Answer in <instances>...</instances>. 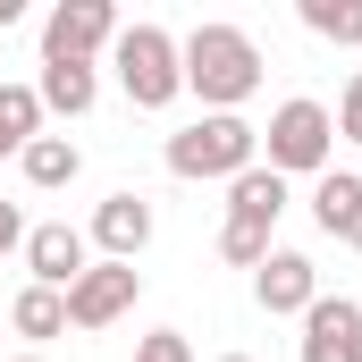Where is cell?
<instances>
[{
    "label": "cell",
    "instance_id": "5b68a950",
    "mask_svg": "<svg viewBox=\"0 0 362 362\" xmlns=\"http://www.w3.org/2000/svg\"><path fill=\"white\" fill-rule=\"evenodd\" d=\"M110 68H118V93H127L135 110H177L185 59H177V34H169V25H118Z\"/></svg>",
    "mask_w": 362,
    "mask_h": 362
},
{
    "label": "cell",
    "instance_id": "52a82bcc",
    "mask_svg": "<svg viewBox=\"0 0 362 362\" xmlns=\"http://www.w3.org/2000/svg\"><path fill=\"white\" fill-rule=\"evenodd\" d=\"M25 286H51V295H68L76 278L93 270V245L85 228H68V219H42V228H25Z\"/></svg>",
    "mask_w": 362,
    "mask_h": 362
},
{
    "label": "cell",
    "instance_id": "5bb4252c",
    "mask_svg": "<svg viewBox=\"0 0 362 362\" xmlns=\"http://www.w3.org/2000/svg\"><path fill=\"white\" fill-rule=\"evenodd\" d=\"M8 329L42 354L51 337H68V295H51V286H17V295H8Z\"/></svg>",
    "mask_w": 362,
    "mask_h": 362
},
{
    "label": "cell",
    "instance_id": "9a60e30c",
    "mask_svg": "<svg viewBox=\"0 0 362 362\" xmlns=\"http://www.w3.org/2000/svg\"><path fill=\"white\" fill-rule=\"evenodd\" d=\"M17 169H25V185H34V194H59V185L85 177V152H76L68 135H34V144L17 152Z\"/></svg>",
    "mask_w": 362,
    "mask_h": 362
},
{
    "label": "cell",
    "instance_id": "9c48e42d",
    "mask_svg": "<svg viewBox=\"0 0 362 362\" xmlns=\"http://www.w3.org/2000/svg\"><path fill=\"white\" fill-rule=\"evenodd\" d=\"M85 245L101 253V262H135V253L152 245V194H135V185L101 194V202H93V228H85Z\"/></svg>",
    "mask_w": 362,
    "mask_h": 362
},
{
    "label": "cell",
    "instance_id": "30bf717a",
    "mask_svg": "<svg viewBox=\"0 0 362 362\" xmlns=\"http://www.w3.org/2000/svg\"><path fill=\"white\" fill-rule=\"evenodd\" d=\"M253 303H262L270 320H303V312L320 303V270H312V253H295V245H270V262L253 270Z\"/></svg>",
    "mask_w": 362,
    "mask_h": 362
},
{
    "label": "cell",
    "instance_id": "603a6c76",
    "mask_svg": "<svg viewBox=\"0 0 362 362\" xmlns=\"http://www.w3.org/2000/svg\"><path fill=\"white\" fill-rule=\"evenodd\" d=\"M219 362H253V354H219Z\"/></svg>",
    "mask_w": 362,
    "mask_h": 362
},
{
    "label": "cell",
    "instance_id": "8992f818",
    "mask_svg": "<svg viewBox=\"0 0 362 362\" xmlns=\"http://www.w3.org/2000/svg\"><path fill=\"white\" fill-rule=\"evenodd\" d=\"M135 295H144V270L135 262H93L76 286H68V329H110V320H127L135 312Z\"/></svg>",
    "mask_w": 362,
    "mask_h": 362
},
{
    "label": "cell",
    "instance_id": "cb8c5ba5",
    "mask_svg": "<svg viewBox=\"0 0 362 362\" xmlns=\"http://www.w3.org/2000/svg\"><path fill=\"white\" fill-rule=\"evenodd\" d=\"M0 320H8V303H0Z\"/></svg>",
    "mask_w": 362,
    "mask_h": 362
},
{
    "label": "cell",
    "instance_id": "2e32d148",
    "mask_svg": "<svg viewBox=\"0 0 362 362\" xmlns=\"http://www.w3.org/2000/svg\"><path fill=\"white\" fill-rule=\"evenodd\" d=\"M295 17H303V34H320L337 51L362 42V0H295Z\"/></svg>",
    "mask_w": 362,
    "mask_h": 362
},
{
    "label": "cell",
    "instance_id": "ac0fdd59",
    "mask_svg": "<svg viewBox=\"0 0 362 362\" xmlns=\"http://www.w3.org/2000/svg\"><path fill=\"white\" fill-rule=\"evenodd\" d=\"M135 362H194V346H185V329H152L135 346Z\"/></svg>",
    "mask_w": 362,
    "mask_h": 362
},
{
    "label": "cell",
    "instance_id": "4fadbf2b",
    "mask_svg": "<svg viewBox=\"0 0 362 362\" xmlns=\"http://www.w3.org/2000/svg\"><path fill=\"white\" fill-rule=\"evenodd\" d=\"M34 93H42V118H51V110H59V118H85L93 101H101V68H93V59H42Z\"/></svg>",
    "mask_w": 362,
    "mask_h": 362
},
{
    "label": "cell",
    "instance_id": "7402d4cb",
    "mask_svg": "<svg viewBox=\"0 0 362 362\" xmlns=\"http://www.w3.org/2000/svg\"><path fill=\"white\" fill-rule=\"evenodd\" d=\"M8 362H51V354H8Z\"/></svg>",
    "mask_w": 362,
    "mask_h": 362
},
{
    "label": "cell",
    "instance_id": "ffe728a7",
    "mask_svg": "<svg viewBox=\"0 0 362 362\" xmlns=\"http://www.w3.org/2000/svg\"><path fill=\"white\" fill-rule=\"evenodd\" d=\"M8 253H25V211H17V202H0V262H8Z\"/></svg>",
    "mask_w": 362,
    "mask_h": 362
},
{
    "label": "cell",
    "instance_id": "277c9868",
    "mask_svg": "<svg viewBox=\"0 0 362 362\" xmlns=\"http://www.w3.org/2000/svg\"><path fill=\"white\" fill-rule=\"evenodd\" d=\"M160 160H169V177H202V185H228L245 177L253 160H262V127H245V118H194V127H177L169 144H160Z\"/></svg>",
    "mask_w": 362,
    "mask_h": 362
},
{
    "label": "cell",
    "instance_id": "44dd1931",
    "mask_svg": "<svg viewBox=\"0 0 362 362\" xmlns=\"http://www.w3.org/2000/svg\"><path fill=\"white\" fill-rule=\"evenodd\" d=\"M17 17H25V0H0V34H8V25H17Z\"/></svg>",
    "mask_w": 362,
    "mask_h": 362
},
{
    "label": "cell",
    "instance_id": "ba28073f",
    "mask_svg": "<svg viewBox=\"0 0 362 362\" xmlns=\"http://www.w3.org/2000/svg\"><path fill=\"white\" fill-rule=\"evenodd\" d=\"M118 42V8L110 0H59L42 17V59H101Z\"/></svg>",
    "mask_w": 362,
    "mask_h": 362
},
{
    "label": "cell",
    "instance_id": "7c38bea8",
    "mask_svg": "<svg viewBox=\"0 0 362 362\" xmlns=\"http://www.w3.org/2000/svg\"><path fill=\"white\" fill-rule=\"evenodd\" d=\"M312 219H320V236H337L346 253H362V169L312 177Z\"/></svg>",
    "mask_w": 362,
    "mask_h": 362
},
{
    "label": "cell",
    "instance_id": "6da1fadb",
    "mask_svg": "<svg viewBox=\"0 0 362 362\" xmlns=\"http://www.w3.org/2000/svg\"><path fill=\"white\" fill-rule=\"evenodd\" d=\"M177 59H185V93H194L211 118H245V101H253L262 76H270L262 42H253L245 25H228V17H202V25L177 42Z\"/></svg>",
    "mask_w": 362,
    "mask_h": 362
},
{
    "label": "cell",
    "instance_id": "d6986e66",
    "mask_svg": "<svg viewBox=\"0 0 362 362\" xmlns=\"http://www.w3.org/2000/svg\"><path fill=\"white\" fill-rule=\"evenodd\" d=\"M329 118H337V135H346V144H362V68L346 76V93H337V110H329Z\"/></svg>",
    "mask_w": 362,
    "mask_h": 362
},
{
    "label": "cell",
    "instance_id": "e0dca14e",
    "mask_svg": "<svg viewBox=\"0 0 362 362\" xmlns=\"http://www.w3.org/2000/svg\"><path fill=\"white\" fill-rule=\"evenodd\" d=\"M42 135V93L34 85H0V152H25Z\"/></svg>",
    "mask_w": 362,
    "mask_h": 362
},
{
    "label": "cell",
    "instance_id": "8fae6325",
    "mask_svg": "<svg viewBox=\"0 0 362 362\" xmlns=\"http://www.w3.org/2000/svg\"><path fill=\"white\" fill-rule=\"evenodd\" d=\"M303 362H362V303L354 295H320L303 312Z\"/></svg>",
    "mask_w": 362,
    "mask_h": 362
},
{
    "label": "cell",
    "instance_id": "7a4b0ae2",
    "mask_svg": "<svg viewBox=\"0 0 362 362\" xmlns=\"http://www.w3.org/2000/svg\"><path fill=\"white\" fill-rule=\"evenodd\" d=\"M286 177L278 169H245V177H228V219H219V262L228 270H262L270 262V236H278V219H286Z\"/></svg>",
    "mask_w": 362,
    "mask_h": 362
},
{
    "label": "cell",
    "instance_id": "3957f363",
    "mask_svg": "<svg viewBox=\"0 0 362 362\" xmlns=\"http://www.w3.org/2000/svg\"><path fill=\"white\" fill-rule=\"evenodd\" d=\"M262 169H278V177H329L337 169V118H329V101H312V93L278 101L270 127H262Z\"/></svg>",
    "mask_w": 362,
    "mask_h": 362
}]
</instances>
